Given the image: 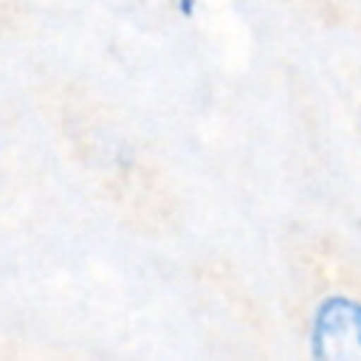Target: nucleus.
Here are the masks:
<instances>
[{
	"instance_id": "f257e3e1",
	"label": "nucleus",
	"mask_w": 361,
	"mask_h": 361,
	"mask_svg": "<svg viewBox=\"0 0 361 361\" xmlns=\"http://www.w3.org/2000/svg\"><path fill=\"white\" fill-rule=\"evenodd\" d=\"M313 355L324 361H361V302L327 296L313 316Z\"/></svg>"
}]
</instances>
